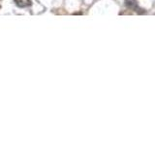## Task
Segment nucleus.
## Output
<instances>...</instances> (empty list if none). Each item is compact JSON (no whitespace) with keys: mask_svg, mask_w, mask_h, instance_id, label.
Masks as SVG:
<instances>
[{"mask_svg":"<svg viewBox=\"0 0 155 145\" xmlns=\"http://www.w3.org/2000/svg\"><path fill=\"white\" fill-rule=\"evenodd\" d=\"M126 6L129 7L130 9L132 10H136V11H139V8H138V4H137V0H126L125 1Z\"/></svg>","mask_w":155,"mask_h":145,"instance_id":"1","label":"nucleus"},{"mask_svg":"<svg viewBox=\"0 0 155 145\" xmlns=\"http://www.w3.org/2000/svg\"><path fill=\"white\" fill-rule=\"evenodd\" d=\"M15 2H16V4L21 8L28 7L31 5V0H15Z\"/></svg>","mask_w":155,"mask_h":145,"instance_id":"2","label":"nucleus"}]
</instances>
